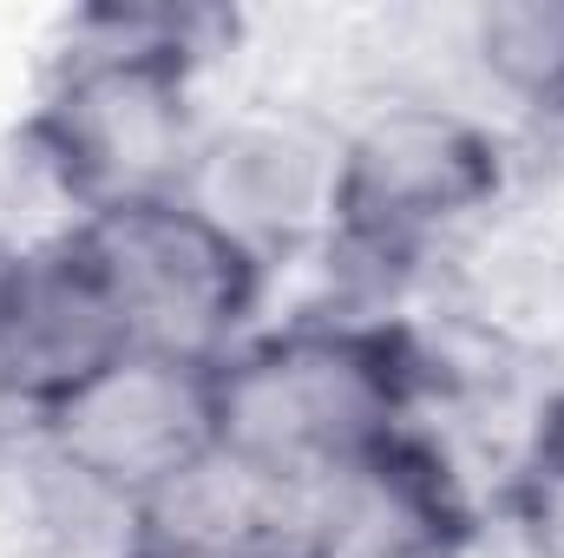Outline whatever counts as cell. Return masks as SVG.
Masks as SVG:
<instances>
[{"instance_id":"cell-1","label":"cell","mask_w":564,"mask_h":558,"mask_svg":"<svg viewBox=\"0 0 564 558\" xmlns=\"http://www.w3.org/2000/svg\"><path fill=\"white\" fill-rule=\"evenodd\" d=\"M210 33H224V13L204 7H99L73 20L66 53L20 119V151L66 204V224L184 191L210 126Z\"/></svg>"},{"instance_id":"cell-2","label":"cell","mask_w":564,"mask_h":558,"mask_svg":"<svg viewBox=\"0 0 564 558\" xmlns=\"http://www.w3.org/2000/svg\"><path fill=\"white\" fill-rule=\"evenodd\" d=\"M210 388L217 460L302 500L421 427L433 362L388 309H308L210 362Z\"/></svg>"},{"instance_id":"cell-3","label":"cell","mask_w":564,"mask_h":558,"mask_svg":"<svg viewBox=\"0 0 564 558\" xmlns=\"http://www.w3.org/2000/svg\"><path fill=\"white\" fill-rule=\"evenodd\" d=\"M512 197V144L473 106L433 93H388L341 126L335 237L348 264L414 270L473 250Z\"/></svg>"},{"instance_id":"cell-4","label":"cell","mask_w":564,"mask_h":558,"mask_svg":"<svg viewBox=\"0 0 564 558\" xmlns=\"http://www.w3.org/2000/svg\"><path fill=\"white\" fill-rule=\"evenodd\" d=\"M40 460L86 493L99 513L139 526L177 500L204 466H217V388L210 362L119 348L86 382H73L40 415L13 420Z\"/></svg>"},{"instance_id":"cell-5","label":"cell","mask_w":564,"mask_h":558,"mask_svg":"<svg viewBox=\"0 0 564 558\" xmlns=\"http://www.w3.org/2000/svg\"><path fill=\"white\" fill-rule=\"evenodd\" d=\"M66 244L106 289L132 348L224 362L243 335L263 329L270 264L184 191L86 211L66 224Z\"/></svg>"},{"instance_id":"cell-6","label":"cell","mask_w":564,"mask_h":558,"mask_svg":"<svg viewBox=\"0 0 564 558\" xmlns=\"http://www.w3.org/2000/svg\"><path fill=\"white\" fill-rule=\"evenodd\" d=\"M335 158L341 126L302 106H243L204 126L197 158L184 171V197L276 270L295 250H328Z\"/></svg>"},{"instance_id":"cell-7","label":"cell","mask_w":564,"mask_h":558,"mask_svg":"<svg viewBox=\"0 0 564 558\" xmlns=\"http://www.w3.org/2000/svg\"><path fill=\"white\" fill-rule=\"evenodd\" d=\"M473 539V493L426 427L388 440L295 506V558H466Z\"/></svg>"},{"instance_id":"cell-8","label":"cell","mask_w":564,"mask_h":558,"mask_svg":"<svg viewBox=\"0 0 564 558\" xmlns=\"http://www.w3.org/2000/svg\"><path fill=\"white\" fill-rule=\"evenodd\" d=\"M119 348H132V342L59 224L53 237H40L26 250L20 296L0 322V415H40L46 401H59L73 382H86Z\"/></svg>"},{"instance_id":"cell-9","label":"cell","mask_w":564,"mask_h":558,"mask_svg":"<svg viewBox=\"0 0 564 558\" xmlns=\"http://www.w3.org/2000/svg\"><path fill=\"white\" fill-rule=\"evenodd\" d=\"M466 60L506 106L564 132V0L473 7L466 13Z\"/></svg>"},{"instance_id":"cell-10","label":"cell","mask_w":564,"mask_h":558,"mask_svg":"<svg viewBox=\"0 0 564 558\" xmlns=\"http://www.w3.org/2000/svg\"><path fill=\"white\" fill-rule=\"evenodd\" d=\"M525 486L564 500V388H552L525 433Z\"/></svg>"},{"instance_id":"cell-11","label":"cell","mask_w":564,"mask_h":558,"mask_svg":"<svg viewBox=\"0 0 564 558\" xmlns=\"http://www.w3.org/2000/svg\"><path fill=\"white\" fill-rule=\"evenodd\" d=\"M119 558H282V552L224 546V539H197V533H171V526H132Z\"/></svg>"},{"instance_id":"cell-12","label":"cell","mask_w":564,"mask_h":558,"mask_svg":"<svg viewBox=\"0 0 564 558\" xmlns=\"http://www.w3.org/2000/svg\"><path fill=\"white\" fill-rule=\"evenodd\" d=\"M26 250H33V244H20V237H7V230H0V322H7V309H13V296H20Z\"/></svg>"}]
</instances>
